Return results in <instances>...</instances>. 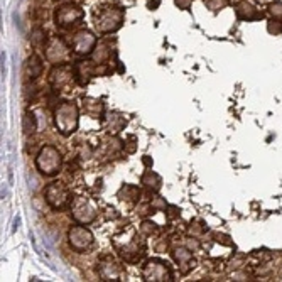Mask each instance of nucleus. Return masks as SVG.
<instances>
[{
	"mask_svg": "<svg viewBox=\"0 0 282 282\" xmlns=\"http://www.w3.org/2000/svg\"><path fill=\"white\" fill-rule=\"evenodd\" d=\"M267 31L270 34H274V36H279V34H282V19H272V21H269Z\"/></svg>",
	"mask_w": 282,
	"mask_h": 282,
	"instance_id": "27",
	"label": "nucleus"
},
{
	"mask_svg": "<svg viewBox=\"0 0 282 282\" xmlns=\"http://www.w3.org/2000/svg\"><path fill=\"white\" fill-rule=\"evenodd\" d=\"M74 73H76V82L82 86H85L95 76H98V63H95L93 59L78 61L76 65H74Z\"/></svg>",
	"mask_w": 282,
	"mask_h": 282,
	"instance_id": "15",
	"label": "nucleus"
},
{
	"mask_svg": "<svg viewBox=\"0 0 282 282\" xmlns=\"http://www.w3.org/2000/svg\"><path fill=\"white\" fill-rule=\"evenodd\" d=\"M124 24V10L120 7H108L100 9V12L95 15V27L100 34H112L118 31Z\"/></svg>",
	"mask_w": 282,
	"mask_h": 282,
	"instance_id": "5",
	"label": "nucleus"
},
{
	"mask_svg": "<svg viewBox=\"0 0 282 282\" xmlns=\"http://www.w3.org/2000/svg\"><path fill=\"white\" fill-rule=\"evenodd\" d=\"M36 169L44 177H54L63 169V155L54 146H44L36 155Z\"/></svg>",
	"mask_w": 282,
	"mask_h": 282,
	"instance_id": "3",
	"label": "nucleus"
},
{
	"mask_svg": "<svg viewBox=\"0 0 282 282\" xmlns=\"http://www.w3.org/2000/svg\"><path fill=\"white\" fill-rule=\"evenodd\" d=\"M115 54H117V51H115V39L103 37L102 41L96 43V48L91 56H93L95 63H105L108 59H112V56Z\"/></svg>",
	"mask_w": 282,
	"mask_h": 282,
	"instance_id": "16",
	"label": "nucleus"
},
{
	"mask_svg": "<svg viewBox=\"0 0 282 282\" xmlns=\"http://www.w3.org/2000/svg\"><path fill=\"white\" fill-rule=\"evenodd\" d=\"M85 19V10L74 2H65L57 5L54 10V22L59 29L70 31V29L82 24Z\"/></svg>",
	"mask_w": 282,
	"mask_h": 282,
	"instance_id": "4",
	"label": "nucleus"
},
{
	"mask_svg": "<svg viewBox=\"0 0 282 282\" xmlns=\"http://www.w3.org/2000/svg\"><path fill=\"white\" fill-rule=\"evenodd\" d=\"M235 14L240 21H254V19H260L262 14L247 0H241V2L235 4Z\"/></svg>",
	"mask_w": 282,
	"mask_h": 282,
	"instance_id": "20",
	"label": "nucleus"
},
{
	"mask_svg": "<svg viewBox=\"0 0 282 282\" xmlns=\"http://www.w3.org/2000/svg\"><path fill=\"white\" fill-rule=\"evenodd\" d=\"M171 255L174 258V262L179 266V270L183 275L189 274L191 270L196 267V260H194L193 257V250H189L188 247H174V249L171 250Z\"/></svg>",
	"mask_w": 282,
	"mask_h": 282,
	"instance_id": "14",
	"label": "nucleus"
},
{
	"mask_svg": "<svg viewBox=\"0 0 282 282\" xmlns=\"http://www.w3.org/2000/svg\"><path fill=\"white\" fill-rule=\"evenodd\" d=\"M112 245L118 257L127 264H139L146 257V240L132 227L113 235Z\"/></svg>",
	"mask_w": 282,
	"mask_h": 282,
	"instance_id": "1",
	"label": "nucleus"
},
{
	"mask_svg": "<svg viewBox=\"0 0 282 282\" xmlns=\"http://www.w3.org/2000/svg\"><path fill=\"white\" fill-rule=\"evenodd\" d=\"M96 274L100 275L102 280L107 282H120L124 280L125 270L122 267V264H118L115 260V257L110 254H103L98 262H96Z\"/></svg>",
	"mask_w": 282,
	"mask_h": 282,
	"instance_id": "10",
	"label": "nucleus"
},
{
	"mask_svg": "<svg viewBox=\"0 0 282 282\" xmlns=\"http://www.w3.org/2000/svg\"><path fill=\"white\" fill-rule=\"evenodd\" d=\"M191 4H193V0H176V5L181 10H188L189 7H191Z\"/></svg>",
	"mask_w": 282,
	"mask_h": 282,
	"instance_id": "35",
	"label": "nucleus"
},
{
	"mask_svg": "<svg viewBox=\"0 0 282 282\" xmlns=\"http://www.w3.org/2000/svg\"><path fill=\"white\" fill-rule=\"evenodd\" d=\"M213 241L220 245H225V247H233V241L230 240L228 235H223V233H213Z\"/></svg>",
	"mask_w": 282,
	"mask_h": 282,
	"instance_id": "32",
	"label": "nucleus"
},
{
	"mask_svg": "<svg viewBox=\"0 0 282 282\" xmlns=\"http://www.w3.org/2000/svg\"><path fill=\"white\" fill-rule=\"evenodd\" d=\"M151 206H152V211H166V208H168V203H166L164 198L154 196L151 199Z\"/></svg>",
	"mask_w": 282,
	"mask_h": 282,
	"instance_id": "29",
	"label": "nucleus"
},
{
	"mask_svg": "<svg viewBox=\"0 0 282 282\" xmlns=\"http://www.w3.org/2000/svg\"><path fill=\"white\" fill-rule=\"evenodd\" d=\"M124 146H125L124 140H120L117 135H112L110 139L103 144V154H105L107 157H110V155H117L124 149Z\"/></svg>",
	"mask_w": 282,
	"mask_h": 282,
	"instance_id": "23",
	"label": "nucleus"
},
{
	"mask_svg": "<svg viewBox=\"0 0 282 282\" xmlns=\"http://www.w3.org/2000/svg\"><path fill=\"white\" fill-rule=\"evenodd\" d=\"M54 125L57 132L65 137H70L79 127V108L76 102L65 100L57 103L54 108Z\"/></svg>",
	"mask_w": 282,
	"mask_h": 282,
	"instance_id": "2",
	"label": "nucleus"
},
{
	"mask_svg": "<svg viewBox=\"0 0 282 282\" xmlns=\"http://www.w3.org/2000/svg\"><path fill=\"white\" fill-rule=\"evenodd\" d=\"M166 216H168L169 220H176V218L181 216V208H177L174 205H168V208H166Z\"/></svg>",
	"mask_w": 282,
	"mask_h": 282,
	"instance_id": "33",
	"label": "nucleus"
},
{
	"mask_svg": "<svg viewBox=\"0 0 282 282\" xmlns=\"http://www.w3.org/2000/svg\"><path fill=\"white\" fill-rule=\"evenodd\" d=\"M96 36L90 31H79L73 36L71 46L73 53L76 56H91L96 48Z\"/></svg>",
	"mask_w": 282,
	"mask_h": 282,
	"instance_id": "13",
	"label": "nucleus"
},
{
	"mask_svg": "<svg viewBox=\"0 0 282 282\" xmlns=\"http://www.w3.org/2000/svg\"><path fill=\"white\" fill-rule=\"evenodd\" d=\"M83 110L93 118H100L103 122V103L96 98H83Z\"/></svg>",
	"mask_w": 282,
	"mask_h": 282,
	"instance_id": "22",
	"label": "nucleus"
},
{
	"mask_svg": "<svg viewBox=\"0 0 282 282\" xmlns=\"http://www.w3.org/2000/svg\"><path fill=\"white\" fill-rule=\"evenodd\" d=\"M144 164H146V166H152V160L149 159V155H146V157H144Z\"/></svg>",
	"mask_w": 282,
	"mask_h": 282,
	"instance_id": "37",
	"label": "nucleus"
},
{
	"mask_svg": "<svg viewBox=\"0 0 282 282\" xmlns=\"http://www.w3.org/2000/svg\"><path fill=\"white\" fill-rule=\"evenodd\" d=\"M29 39H31V43L34 46H37V48H39V46H44L46 43H48V37H46V31H44L43 27H39V26L32 29L31 37H29Z\"/></svg>",
	"mask_w": 282,
	"mask_h": 282,
	"instance_id": "25",
	"label": "nucleus"
},
{
	"mask_svg": "<svg viewBox=\"0 0 282 282\" xmlns=\"http://www.w3.org/2000/svg\"><path fill=\"white\" fill-rule=\"evenodd\" d=\"M142 279L146 282H171L174 280L171 266L163 258H147L142 267Z\"/></svg>",
	"mask_w": 282,
	"mask_h": 282,
	"instance_id": "6",
	"label": "nucleus"
},
{
	"mask_svg": "<svg viewBox=\"0 0 282 282\" xmlns=\"http://www.w3.org/2000/svg\"><path fill=\"white\" fill-rule=\"evenodd\" d=\"M44 198L53 210H63L71 205V191L65 183L53 181L44 188Z\"/></svg>",
	"mask_w": 282,
	"mask_h": 282,
	"instance_id": "7",
	"label": "nucleus"
},
{
	"mask_svg": "<svg viewBox=\"0 0 282 282\" xmlns=\"http://www.w3.org/2000/svg\"><path fill=\"white\" fill-rule=\"evenodd\" d=\"M68 244H70V247L74 252L85 254V252H88L95 244L93 232H91L88 227L82 225V223L73 225L68 230Z\"/></svg>",
	"mask_w": 282,
	"mask_h": 282,
	"instance_id": "9",
	"label": "nucleus"
},
{
	"mask_svg": "<svg viewBox=\"0 0 282 282\" xmlns=\"http://www.w3.org/2000/svg\"><path fill=\"white\" fill-rule=\"evenodd\" d=\"M71 216L76 223L82 225H90L96 220L98 216V208L95 206V203L86 196H76L71 201Z\"/></svg>",
	"mask_w": 282,
	"mask_h": 282,
	"instance_id": "8",
	"label": "nucleus"
},
{
	"mask_svg": "<svg viewBox=\"0 0 282 282\" xmlns=\"http://www.w3.org/2000/svg\"><path fill=\"white\" fill-rule=\"evenodd\" d=\"M44 71L43 59L37 54H31L24 63V76L27 82H36Z\"/></svg>",
	"mask_w": 282,
	"mask_h": 282,
	"instance_id": "17",
	"label": "nucleus"
},
{
	"mask_svg": "<svg viewBox=\"0 0 282 282\" xmlns=\"http://www.w3.org/2000/svg\"><path fill=\"white\" fill-rule=\"evenodd\" d=\"M39 129L37 124V117L34 112H26L24 117H22V130H24L26 135H32L34 132Z\"/></svg>",
	"mask_w": 282,
	"mask_h": 282,
	"instance_id": "24",
	"label": "nucleus"
},
{
	"mask_svg": "<svg viewBox=\"0 0 282 282\" xmlns=\"http://www.w3.org/2000/svg\"><path fill=\"white\" fill-rule=\"evenodd\" d=\"M103 125H105V130L110 135H118L120 132L127 127V118L122 113L112 112L107 115V118H103Z\"/></svg>",
	"mask_w": 282,
	"mask_h": 282,
	"instance_id": "18",
	"label": "nucleus"
},
{
	"mask_svg": "<svg viewBox=\"0 0 282 282\" xmlns=\"http://www.w3.org/2000/svg\"><path fill=\"white\" fill-rule=\"evenodd\" d=\"M269 14L272 15V19H282V2H272L269 4Z\"/></svg>",
	"mask_w": 282,
	"mask_h": 282,
	"instance_id": "28",
	"label": "nucleus"
},
{
	"mask_svg": "<svg viewBox=\"0 0 282 282\" xmlns=\"http://www.w3.org/2000/svg\"><path fill=\"white\" fill-rule=\"evenodd\" d=\"M142 186L147 189L149 193H157L160 188H163V179H160V176L157 174V172H154V171H146L142 174Z\"/></svg>",
	"mask_w": 282,
	"mask_h": 282,
	"instance_id": "21",
	"label": "nucleus"
},
{
	"mask_svg": "<svg viewBox=\"0 0 282 282\" xmlns=\"http://www.w3.org/2000/svg\"><path fill=\"white\" fill-rule=\"evenodd\" d=\"M205 4L208 5V9L211 10H221L223 7H227L228 5V0H205Z\"/></svg>",
	"mask_w": 282,
	"mask_h": 282,
	"instance_id": "31",
	"label": "nucleus"
},
{
	"mask_svg": "<svg viewBox=\"0 0 282 282\" xmlns=\"http://www.w3.org/2000/svg\"><path fill=\"white\" fill-rule=\"evenodd\" d=\"M159 4H160V0H154V2L149 4V9H151V10H155V7H157Z\"/></svg>",
	"mask_w": 282,
	"mask_h": 282,
	"instance_id": "36",
	"label": "nucleus"
},
{
	"mask_svg": "<svg viewBox=\"0 0 282 282\" xmlns=\"http://www.w3.org/2000/svg\"><path fill=\"white\" fill-rule=\"evenodd\" d=\"M76 82V73H74V66L63 63V65H54V68L49 73V85L54 91L66 90L74 85Z\"/></svg>",
	"mask_w": 282,
	"mask_h": 282,
	"instance_id": "11",
	"label": "nucleus"
},
{
	"mask_svg": "<svg viewBox=\"0 0 282 282\" xmlns=\"http://www.w3.org/2000/svg\"><path fill=\"white\" fill-rule=\"evenodd\" d=\"M140 233L146 235V237H152L154 233H157V225L152 220H144L140 223Z\"/></svg>",
	"mask_w": 282,
	"mask_h": 282,
	"instance_id": "26",
	"label": "nucleus"
},
{
	"mask_svg": "<svg viewBox=\"0 0 282 282\" xmlns=\"http://www.w3.org/2000/svg\"><path fill=\"white\" fill-rule=\"evenodd\" d=\"M44 54L46 59L53 65H63V63L68 61L70 57V48L66 46V43L63 41L61 37H49L48 43L44 44Z\"/></svg>",
	"mask_w": 282,
	"mask_h": 282,
	"instance_id": "12",
	"label": "nucleus"
},
{
	"mask_svg": "<svg viewBox=\"0 0 282 282\" xmlns=\"http://www.w3.org/2000/svg\"><path fill=\"white\" fill-rule=\"evenodd\" d=\"M105 218H107V220H110V218H113V220H115V218H118V213H117V210H115L113 208V206H107V208H105Z\"/></svg>",
	"mask_w": 282,
	"mask_h": 282,
	"instance_id": "34",
	"label": "nucleus"
},
{
	"mask_svg": "<svg viewBox=\"0 0 282 282\" xmlns=\"http://www.w3.org/2000/svg\"><path fill=\"white\" fill-rule=\"evenodd\" d=\"M149 213H152V206H151V201H142V203L137 205V215L146 218Z\"/></svg>",
	"mask_w": 282,
	"mask_h": 282,
	"instance_id": "30",
	"label": "nucleus"
},
{
	"mask_svg": "<svg viewBox=\"0 0 282 282\" xmlns=\"http://www.w3.org/2000/svg\"><path fill=\"white\" fill-rule=\"evenodd\" d=\"M140 196H142V191H140L139 186H135V184H122L120 189L117 191V198L129 206L139 203Z\"/></svg>",
	"mask_w": 282,
	"mask_h": 282,
	"instance_id": "19",
	"label": "nucleus"
}]
</instances>
